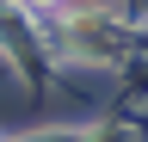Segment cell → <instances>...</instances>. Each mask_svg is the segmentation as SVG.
<instances>
[{
    "label": "cell",
    "instance_id": "1",
    "mask_svg": "<svg viewBox=\"0 0 148 142\" xmlns=\"http://www.w3.org/2000/svg\"><path fill=\"white\" fill-rule=\"evenodd\" d=\"M31 6H56V0H31Z\"/></svg>",
    "mask_w": 148,
    "mask_h": 142
}]
</instances>
